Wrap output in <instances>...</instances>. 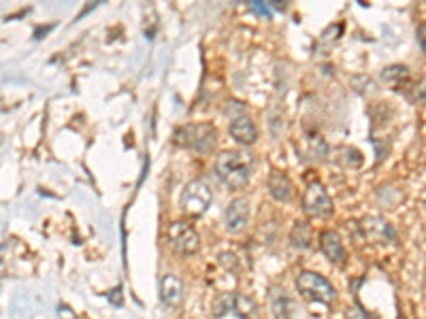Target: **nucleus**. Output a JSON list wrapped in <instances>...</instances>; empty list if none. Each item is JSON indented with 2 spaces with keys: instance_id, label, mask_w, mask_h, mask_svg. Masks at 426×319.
<instances>
[{
  "instance_id": "4",
  "label": "nucleus",
  "mask_w": 426,
  "mask_h": 319,
  "mask_svg": "<svg viewBox=\"0 0 426 319\" xmlns=\"http://www.w3.org/2000/svg\"><path fill=\"white\" fill-rule=\"evenodd\" d=\"M297 290L301 292V296L316 301V303H324V305H329L337 298V290L333 288V283L314 271H303L297 277Z\"/></svg>"
},
{
  "instance_id": "8",
  "label": "nucleus",
  "mask_w": 426,
  "mask_h": 319,
  "mask_svg": "<svg viewBox=\"0 0 426 319\" xmlns=\"http://www.w3.org/2000/svg\"><path fill=\"white\" fill-rule=\"evenodd\" d=\"M250 220V202L247 198H235L224 211V226L230 234L241 232L247 226Z\"/></svg>"
},
{
  "instance_id": "19",
  "label": "nucleus",
  "mask_w": 426,
  "mask_h": 319,
  "mask_svg": "<svg viewBox=\"0 0 426 319\" xmlns=\"http://www.w3.org/2000/svg\"><path fill=\"white\" fill-rule=\"evenodd\" d=\"M252 9H256L258 13H262V15H271V11H269V4H260V2H252Z\"/></svg>"
},
{
  "instance_id": "16",
  "label": "nucleus",
  "mask_w": 426,
  "mask_h": 319,
  "mask_svg": "<svg viewBox=\"0 0 426 319\" xmlns=\"http://www.w3.org/2000/svg\"><path fill=\"white\" fill-rule=\"evenodd\" d=\"M410 77V70H408V66H390V68H386L384 70V79L390 83V85H401V81H405Z\"/></svg>"
},
{
  "instance_id": "15",
  "label": "nucleus",
  "mask_w": 426,
  "mask_h": 319,
  "mask_svg": "<svg viewBox=\"0 0 426 319\" xmlns=\"http://www.w3.org/2000/svg\"><path fill=\"white\" fill-rule=\"evenodd\" d=\"M290 241L294 247L299 249H307L311 245V228L307 222H294L292 232H290Z\"/></svg>"
},
{
  "instance_id": "9",
  "label": "nucleus",
  "mask_w": 426,
  "mask_h": 319,
  "mask_svg": "<svg viewBox=\"0 0 426 319\" xmlns=\"http://www.w3.org/2000/svg\"><path fill=\"white\" fill-rule=\"evenodd\" d=\"M269 307L273 319H297L299 311L292 301V296L284 288H273L269 294Z\"/></svg>"
},
{
  "instance_id": "2",
  "label": "nucleus",
  "mask_w": 426,
  "mask_h": 319,
  "mask_svg": "<svg viewBox=\"0 0 426 319\" xmlns=\"http://www.w3.org/2000/svg\"><path fill=\"white\" fill-rule=\"evenodd\" d=\"M175 143L179 147L192 149L196 153H209L218 143V130L213 124H188L175 132Z\"/></svg>"
},
{
  "instance_id": "13",
  "label": "nucleus",
  "mask_w": 426,
  "mask_h": 319,
  "mask_svg": "<svg viewBox=\"0 0 426 319\" xmlns=\"http://www.w3.org/2000/svg\"><path fill=\"white\" fill-rule=\"evenodd\" d=\"M181 298H183L181 279L175 277V275H164L162 281H160V301H162V305L169 307V309H175V307H179Z\"/></svg>"
},
{
  "instance_id": "14",
  "label": "nucleus",
  "mask_w": 426,
  "mask_h": 319,
  "mask_svg": "<svg viewBox=\"0 0 426 319\" xmlns=\"http://www.w3.org/2000/svg\"><path fill=\"white\" fill-rule=\"evenodd\" d=\"M267 188H269V194L277 200V202H288L294 194V185L292 181L288 179L286 173L282 171H273L269 175V181H267Z\"/></svg>"
},
{
  "instance_id": "17",
  "label": "nucleus",
  "mask_w": 426,
  "mask_h": 319,
  "mask_svg": "<svg viewBox=\"0 0 426 319\" xmlns=\"http://www.w3.org/2000/svg\"><path fill=\"white\" fill-rule=\"evenodd\" d=\"M348 319H371L365 311H361L358 307H352L350 311H348Z\"/></svg>"
},
{
  "instance_id": "1",
  "label": "nucleus",
  "mask_w": 426,
  "mask_h": 319,
  "mask_svg": "<svg viewBox=\"0 0 426 319\" xmlns=\"http://www.w3.org/2000/svg\"><path fill=\"white\" fill-rule=\"evenodd\" d=\"M254 156L245 149H230L222 151L215 160V173L220 181L233 190H243L254 171Z\"/></svg>"
},
{
  "instance_id": "11",
  "label": "nucleus",
  "mask_w": 426,
  "mask_h": 319,
  "mask_svg": "<svg viewBox=\"0 0 426 319\" xmlns=\"http://www.w3.org/2000/svg\"><path fill=\"white\" fill-rule=\"evenodd\" d=\"M228 132H230V136H233L237 143H241V145H254L256 139H258V128H256V124H254L247 115L235 117V119L230 121V126H228Z\"/></svg>"
},
{
  "instance_id": "5",
  "label": "nucleus",
  "mask_w": 426,
  "mask_h": 319,
  "mask_svg": "<svg viewBox=\"0 0 426 319\" xmlns=\"http://www.w3.org/2000/svg\"><path fill=\"white\" fill-rule=\"evenodd\" d=\"M169 245L179 256H194L201 249V237L188 222H173L166 230Z\"/></svg>"
},
{
  "instance_id": "7",
  "label": "nucleus",
  "mask_w": 426,
  "mask_h": 319,
  "mask_svg": "<svg viewBox=\"0 0 426 319\" xmlns=\"http://www.w3.org/2000/svg\"><path fill=\"white\" fill-rule=\"evenodd\" d=\"M303 211L311 217H326L333 213V200L322 183H311L303 196Z\"/></svg>"
},
{
  "instance_id": "10",
  "label": "nucleus",
  "mask_w": 426,
  "mask_h": 319,
  "mask_svg": "<svg viewBox=\"0 0 426 319\" xmlns=\"http://www.w3.org/2000/svg\"><path fill=\"white\" fill-rule=\"evenodd\" d=\"M361 230L367 241L371 243H384V241H395V228L384 220V217H365L361 224Z\"/></svg>"
},
{
  "instance_id": "6",
  "label": "nucleus",
  "mask_w": 426,
  "mask_h": 319,
  "mask_svg": "<svg viewBox=\"0 0 426 319\" xmlns=\"http://www.w3.org/2000/svg\"><path fill=\"white\" fill-rule=\"evenodd\" d=\"M211 200H213L211 188L203 179H196V181H190L186 185L183 196H181V207L190 215H203L209 209Z\"/></svg>"
},
{
  "instance_id": "3",
  "label": "nucleus",
  "mask_w": 426,
  "mask_h": 319,
  "mask_svg": "<svg viewBox=\"0 0 426 319\" xmlns=\"http://www.w3.org/2000/svg\"><path fill=\"white\" fill-rule=\"evenodd\" d=\"M254 301L239 292L220 294L213 301V319H254Z\"/></svg>"
},
{
  "instance_id": "20",
  "label": "nucleus",
  "mask_w": 426,
  "mask_h": 319,
  "mask_svg": "<svg viewBox=\"0 0 426 319\" xmlns=\"http://www.w3.org/2000/svg\"><path fill=\"white\" fill-rule=\"evenodd\" d=\"M399 319H405V318H403V315H401V318H399Z\"/></svg>"
},
{
  "instance_id": "18",
  "label": "nucleus",
  "mask_w": 426,
  "mask_h": 319,
  "mask_svg": "<svg viewBox=\"0 0 426 319\" xmlns=\"http://www.w3.org/2000/svg\"><path fill=\"white\" fill-rule=\"evenodd\" d=\"M418 43H420L422 51L426 53V23H420V26H418Z\"/></svg>"
},
{
  "instance_id": "12",
  "label": "nucleus",
  "mask_w": 426,
  "mask_h": 319,
  "mask_svg": "<svg viewBox=\"0 0 426 319\" xmlns=\"http://www.w3.org/2000/svg\"><path fill=\"white\" fill-rule=\"evenodd\" d=\"M320 247L333 264H344L346 258H348V252L341 243V237L333 230H324L320 234Z\"/></svg>"
}]
</instances>
